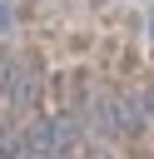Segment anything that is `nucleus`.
<instances>
[{"label": "nucleus", "mask_w": 154, "mask_h": 159, "mask_svg": "<svg viewBox=\"0 0 154 159\" xmlns=\"http://www.w3.org/2000/svg\"><path fill=\"white\" fill-rule=\"evenodd\" d=\"M84 129H89L94 139L124 134V124H119V99H114V94H94V99H89V114H84Z\"/></svg>", "instance_id": "obj_1"}, {"label": "nucleus", "mask_w": 154, "mask_h": 159, "mask_svg": "<svg viewBox=\"0 0 154 159\" xmlns=\"http://www.w3.org/2000/svg\"><path fill=\"white\" fill-rule=\"evenodd\" d=\"M119 124H124V134L149 129V89H134V94L119 99Z\"/></svg>", "instance_id": "obj_2"}, {"label": "nucleus", "mask_w": 154, "mask_h": 159, "mask_svg": "<svg viewBox=\"0 0 154 159\" xmlns=\"http://www.w3.org/2000/svg\"><path fill=\"white\" fill-rule=\"evenodd\" d=\"M20 149V129H0V159H15Z\"/></svg>", "instance_id": "obj_3"}, {"label": "nucleus", "mask_w": 154, "mask_h": 159, "mask_svg": "<svg viewBox=\"0 0 154 159\" xmlns=\"http://www.w3.org/2000/svg\"><path fill=\"white\" fill-rule=\"evenodd\" d=\"M5 30H15V5H10V0H0V35H5Z\"/></svg>", "instance_id": "obj_4"}, {"label": "nucleus", "mask_w": 154, "mask_h": 159, "mask_svg": "<svg viewBox=\"0 0 154 159\" xmlns=\"http://www.w3.org/2000/svg\"><path fill=\"white\" fill-rule=\"evenodd\" d=\"M89 159H104V154H89Z\"/></svg>", "instance_id": "obj_5"}]
</instances>
